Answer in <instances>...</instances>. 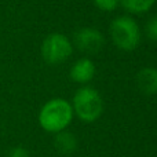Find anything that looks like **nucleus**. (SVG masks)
Returning a JSON list of instances; mask_svg holds the SVG:
<instances>
[{"label": "nucleus", "mask_w": 157, "mask_h": 157, "mask_svg": "<svg viewBox=\"0 0 157 157\" xmlns=\"http://www.w3.org/2000/svg\"><path fill=\"white\" fill-rule=\"evenodd\" d=\"M73 52L72 41L62 33H51L43 40L41 57L48 65H58L68 59Z\"/></svg>", "instance_id": "20e7f679"}, {"label": "nucleus", "mask_w": 157, "mask_h": 157, "mask_svg": "<svg viewBox=\"0 0 157 157\" xmlns=\"http://www.w3.org/2000/svg\"><path fill=\"white\" fill-rule=\"evenodd\" d=\"M145 35L149 40L157 41V15L147 19L146 25H145Z\"/></svg>", "instance_id": "9d476101"}, {"label": "nucleus", "mask_w": 157, "mask_h": 157, "mask_svg": "<svg viewBox=\"0 0 157 157\" xmlns=\"http://www.w3.org/2000/svg\"><path fill=\"white\" fill-rule=\"evenodd\" d=\"M136 87L145 95L157 94V69L144 68L136 75Z\"/></svg>", "instance_id": "0eeeda50"}, {"label": "nucleus", "mask_w": 157, "mask_h": 157, "mask_svg": "<svg viewBox=\"0 0 157 157\" xmlns=\"http://www.w3.org/2000/svg\"><path fill=\"white\" fill-rule=\"evenodd\" d=\"M94 4L101 11L110 13V11H114L120 6V0H94Z\"/></svg>", "instance_id": "9b49d317"}, {"label": "nucleus", "mask_w": 157, "mask_h": 157, "mask_svg": "<svg viewBox=\"0 0 157 157\" xmlns=\"http://www.w3.org/2000/svg\"><path fill=\"white\" fill-rule=\"evenodd\" d=\"M155 2L156 0H120V4L131 14H144L153 7Z\"/></svg>", "instance_id": "1a4fd4ad"}, {"label": "nucleus", "mask_w": 157, "mask_h": 157, "mask_svg": "<svg viewBox=\"0 0 157 157\" xmlns=\"http://www.w3.org/2000/svg\"><path fill=\"white\" fill-rule=\"evenodd\" d=\"M73 113L84 123H92L101 117L103 112V101L95 88L84 86L78 88L72 101Z\"/></svg>", "instance_id": "f03ea898"}, {"label": "nucleus", "mask_w": 157, "mask_h": 157, "mask_svg": "<svg viewBox=\"0 0 157 157\" xmlns=\"http://www.w3.org/2000/svg\"><path fill=\"white\" fill-rule=\"evenodd\" d=\"M10 157H29V153H28L26 149L18 146V147H14L10 152Z\"/></svg>", "instance_id": "f8f14e48"}, {"label": "nucleus", "mask_w": 157, "mask_h": 157, "mask_svg": "<svg viewBox=\"0 0 157 157\" xmlns=\"http://www.w3.org/2000/svg\"><path fill=\"white\" fill-rule=\"evenodd\" d=\"M73 114V108L69 101L63 98H54L41 108L39 113V123L44 131L57 134L66 130V127L72 123Z\"/></svg>", "instance_id": "f257e3e1"}, {"label": "nucleus", "mask_w": 157, "mask_h": 157, "mask_svg": "<svg viewBox=\"0 0 157 157\" xmlns=\"http://www.w3.org/2000/svg\"><path fill=\"white\" fill-rule=\"evenodd\" d=\"M95 72H97L95 63L90 58H80L73 63L71 72H69V76L75 83L87 84L94 78Z\"/></svg>", "instance_id": "423d86ee"}, {"label": "nucleus", "mask_w": 157, "mask_h": 157, "mask_svg": "<svg viewBox=\"0 0 157 157\" xmlns=\"http://www.w3.org/2000/svg\"><path fill=\"white\" fill-rule=\"evenodd\" d=\"M73 44L78 51L87 55H94L102 50L105 44V37L98 29L80 28L73 35Z\"/></svg>", "instance_id": "39448f33"}, {"label": "nucleus", "mask_w": 157, "mask_h": 157, "mask_svg": "<svg viewBox=\"0 0 157 157\" xmlns=\"http://www.w3.org/2000/svg\"><path fill=\"white\" fill-rule=\"evenodd\" d=\"M110 37L114 46L123 51H132L139 46L141 41V29L134 18L128 15L117 17L112 21Z\"/></svg>", "instance_id": "7ed1b4c3"}, {"label": "nucleus", "mask_w": 157, "mask_h": 157, "mask_svg": "<svg viewBox=\"0 0 157 157\" xmlns=\"http://www.w3.org/2000/svg\"><path fill=\"white\" fill-rule=\"evenodd\" d=\"M54 146L61 155H71L77 149V139L73 132L62 130L55 134Z\"/></svg>", "instance_id": "6e6552de"}]
</instances>
